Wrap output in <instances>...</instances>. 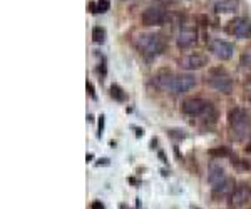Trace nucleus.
Instances as JSON below:
<instances>
[{
	"mask_svg": "<svg viewBox=\"0 0 251 209\" xmlns=\"http://www.w3.org/2000/svg\"><path fill=\"white\" fill-rule=\"evenodd\" d=\"M196 86V77L191 74L174 75L171 72H161L156 77V87L169 94H183Z\"/></svg>",
	"mask_w": 251,
	"mask_h": 209,
	"instance_id": "nucleus-1",
	"label": "nucleus"
},
{
	"mask_svg": "<svg viewBox=\"0 0 251 209\" xmlns=\"http://www.w3.org/2000/svg\"><path fill=\"white\" fill-rule=\"evenodd\" d=\"M164 39L161 34H154V32H148V34H141L136 39V47L141 54L148 60L156 59L161 52L164 50Z\"/></svg>",
	"mask_w": 251,
	"mask_h": 209,
	"instance_id": "nucleus-2",
	"label": "nucleus"
},
{
	"mask_svg": "<svg viewBox=\"0 0 251 209\" xmlns=\"http://www.w3.org/2000/svg\"><path fill=\"white\" fill-rule=\"evenodd\" d=\"M228 122H229V127H231L234 139L243 140V139L250 138V134H251V116L245 109H241V107L233 109L228 116Z\"/></svg>",
	"mask_w": 251,
	"mask_h": 209,
	"instance_id": "nucleus-3",
	"label": "nucleus"
},
{
	"mask_svg": "<svg viewBox=\"0 0 251 209\" xmlns=\"http://www.w3.org/2000/svg\"><path fill=\"white\" fill-rule=\"evenodd\" d=\"M206 82L214 91L221 92V94H231L233 92V80L223 69H213L209 75L206 77Z\"/></svg>",
	"mask_w": 251,
	"mask_h": 209,
	"instance_id": "nucleus-4",
	"label": "nucleus"
},
{
	"mask_svg": "<svg viewBox=\"0 0 251 209\" xmlns=\"http://www.w3.org/2000/svg\"><path fill=\"white\" fill-rule=\"evenodd\" d=\"M181 111L188 116H193V117H201V116H206V114H209V112H213V107H211V104L204 99L189 97L183 100Z\"/></svg>",
	"mask_w": 251,
	"mask_h": 209,
	"instance_id": "nucleus-5",
	"label": "nucleus"
},
{
	"mask_svg": "<svg viewBox=\"0 0 251 209\" xmlns=\"http://www.w3.org/2000/svg\"><path fill=\"white\" fill-rule=\"evenodd\" d=\"M166 19H168L166 12L163 9H157V7H149V9H146L143 12V15H141L143 23H144V25H148V27L161 25V23L166 22Z\"/></svg>",
	"mask_w": 251,
	"mask_h": 209,
	"instance_id": "nucleus-6",
	"label": "nucleus"
},
{
	"mask_svg": "<svg viewBox=\"0 0 251 209\" xmlns=\"http://www.w3.org/2000/svg\"><path fill=\"white\" fill-rule=\"evenodd\" d=\"M206 64H208V57L203 54H198V52H194V54H188V55H184V57L179 59V66H181V69H184V70L201 69V67H204Z\"/></svg>",
	"mask_w": 251,
	"mask_h": 209,
	"instance_id": "nucleus-7",
	"label": "nucleus"
},
{
	"mask_svg": "<svg viewBox=\"0 0 251 209\" xmlns=\"http://www.w3.org/2000/svg\"><path fill=\"white\" fill-rule=\"evenodd\" d=\"M209 50H211L218 59L228 60V59L233 57L234 47H233V44L226 42V40L216 39V40H211V44H209Z\"/></svg>",
	"mask_w": 251,
	"mask_h": 209,
	"instance_id": "nucleus-8",
	"label": "nucleus"
},
{
	"mask_svg": "<svg viewBox=\"0 0 251 209\" xmlns=\"http://www.w3.org/2000/svg\"><path fill=\"white\" fill-rule=\"evenodd\" d=\"M251 198V189L248 184H240V186L234 187V191L231 192V198H229V204L231 208L238 209L241 206H245Z\"/></svg>",
	"mask_w": 251,
	"mask_h": 209,
	"instance_id": "nucleus-9",
	"label": "nucleus"
},
{
	"mask_svg": "<svg viewBox=\"0 0 251 209\" xmlns=\"http://www.w3.org/2000/svg\"><path fill=\"white\" fill-rule=\"evenodd\" d=\"M229 25L233 27L231 32L238 39H248L251 35V19H248V17L234 19Z\"/></svg>",
	"mask_w": 251,
	"mask_h": 209,
	"instance_id": "nucleus-10",
	"label": "nucleus"
},
{
	"mask_svg": "<svg viewBox=\"0 0 251 209\" xmlns=\"http://www.w3.org/2000/svg\"><path fill=\"white\" fill-rule=\"evenodd\" d=\"M198 40V34L194 29H183L177 34L176 37V44L179 49H189V47H193L194 44H196Z\"/></svg>",
	"mask_w": 251,
	"mask_h": 209,
	"instance_id": "nucleus-11",
	"label": "nucleus"
},
{
	"mask_svg": "<svg viewBox=\"0 0 251 209\" xmlns=\"http://www.w3.org/2000/svg\"><path fill=\"white\" fill-rule=\"evenodd\" d=\"M240 7V0H220L214 3V12L216 14H233Z\"/></svg>",
	"mask_w": 251,
	"mask_h": 209,
	"instance_id": "nucleus-12",
	"label": "nucleus"
},
{
	"mask_svg": "<svg viewBox=\"0 0 251 209\" xmlns=\"http://www.w3.org/2000/svg\"><path fill=\"white\" fill-rule=\"evenodd\" d=\"M228 179L225 174V169L220 166H211V169H209V174H208V181L209 184H211L213 187H218L220 184H223L225 181Z\"/></svg>",
	"mask_w": 251,
	"mask_h": 209,
	"instance_id": "nucleus-13",
	"label": "nucleus"
},
{
	"mask_svg": "<svg viewBox=\"0 0 251 209\" xmlns=\"http://www.w3.org/2000/svg\"><path fill=\"white\" fill-rule=\"evenodd\" d=\"M234 191V181L233 179H226L225 183L220 184L218 187H213L214 196H231V192Z\"/></svg>",
	"mask_w": 251,
	"mask_h": 209,
	"instance_id": "nucleus-14",
	"label": "nucleus"
},
{
	"mask_svg": "<svg viewBox=\"0 0 251 209\" xmlns=\"http://www.w3.org/2000/svg\"><path fill=\"white\" fill-rule=\"evenodd\" d=\"M111 95L117 100V102H124V100L127 99L126 92L121 89L119 86H116V84H112V86H111Z\"/></svg>",
	"mask_w": 251,
	"mask_h": 209,
	"instance_id": "nucleus-15",
	"label": "nucleus"
},
{
	"mask_svg": "<svg viewBox=\"0 0 251 209\" xmlns=\"http://www.w3.org/2000/svg\"><path fill=\"white\" fill-rule=\"evenodd\" d=\"M92 40L96 44H102L106 40V32H104L102 27H94V30H92Z\"/></svg>",
	"mask_w": 251,
	"mask_h": 209,
	"instance_id": "nucleus-16",
	"label": "nucleus"
},
{
	"mask_svg": "<svg viewBox=\"0 0 251 209\" xmlns=\"http://www.w3.org/2000/svg\"><path fill=\"white\" fill-rule=\"evenodd\" d=\"M241 66L243 67H248V69H251V50H245L241 54Z\"/></svg>",
	"mask_w": 251,
	"mask_h": 209,
	"instance_id": "nucleus-17",
	"label": "nucleus"
},
{
	"mask_svg": "<svg viewBox=\"0 0 251 209\" xmlns=\"http://www.w3.org/2000/svg\"><path fill=\"white\" fill-rule=\"evenodd\" d=\"M109 10V0H100L99 2V12H106Z\"/></svg>",
	"mask_w": 251,
	"mask_h": 209,
	"instance_id": "nucleus-18",
	"label": "nucleus"
},
{
	"mask_svg": "<svg viewBox=\"0 0 251 209\" xmlns=\"http://www.w3.org/2000/svg\"><path fill=\"white\" fill-rule=\"evenodd\" d=\"M91 209H106V208H104V204L100 203V201H94V203L91 204Z\"/></svg>",
	"mask_w": 251,
	"mask_h": 209,
	"instance_id": "nucleus-19",
	"label": "nucleus"
},
{
	"mask_svg": "<svg viewBox=\"0 0 251 209\" xmlns=\"http://www.w3.org/2000/svg\"><path fill=\"white\" fill-rule=\"evenodd\" d=\"M100 120H99V138L102 136V129H104V116H100L99 117Z\"/></svg>",
	"mask_w": 251,
	"mask_h": 209,
	"instance_id": "nucleus-20",
	"label": "nucleus"
},
{
	"mask_svg": "<svg viewBox=\"0 0 251 209\" xmlns=\"http://www.w3.org/2000/svg\"><path fill=\"white\" fill-rule=\"evenodd\" d=\"M87 87H89V92H91V97L96 99V92H94V87H92L91 82H87Z\"/></svg>",
	"mask_w": 251,
	"mask_h": 209,
	"instance_id": "nucleus-21",
	"label": "nucleus"
},
{
	"mask_svg": "<svg viewBox=\"0 0 251 209\" xmlns=\"http://www.w3.org/2000/svg\"><path fill=\"white\" fill-rule=\"evenodd\" d=\"M121 209H126V206H121Z\"/></svg>",
	"mask_w": 251,
	"mask_h": 209,
	"instance_id": "nucleus-22",
	"label": "nucleus"
},
{
	"mask_svg": "<svg viewBox=\"0 0 251 209\" xmlns=\"http://www.w3.org/2000/svg\"><path fill=\"white\" fill-rule=\"evenodd\" d=\"M193 209H200V208H193Z\"/></svg>",
	"mask_w": 251,
	"mask_h": 209,
	"instance_id": "nucleus-23",
	"label": "nucleus"
}]
</instances>
